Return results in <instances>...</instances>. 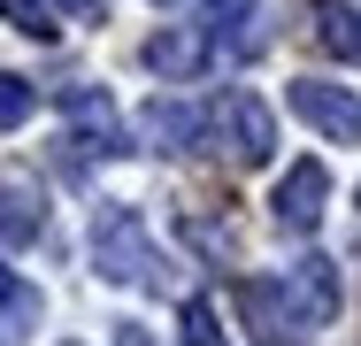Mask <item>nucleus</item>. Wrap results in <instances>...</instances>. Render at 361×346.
I'll use <instances>...</instances> for the list:
<instances>
[{
    "label": "nucleus",
    "mask_w": 361,
    "mask_h": 346,
    "mask_svg": "<svg viewBox=\"0 0 361 346\" xmlns=\"http://www.w3.org/2000/svg\"><path fill=\"white\" fill-rule=\"evenodd\" d=\"M246 16H254V0H208V23H216L223 39H238V47H254V39H246V31H238V23H246Z\"/></svg>",
    "instance_id": "obj_15"
},
{
    "label": "nucleus",
    "mask_w": 361,
    "mask_h": 346,
    "mask_svg": "<svg viewBox=\"0 0 361 346\" xmlns=\"http://www.w3.org/2000/svg\"><path fill=\"white\" fill-rule=\"evenodd\" d=\"M54 108L77 124L70 146H85V154H123V138H131V131H123V116H116V100H108L100 85H62Z\"/></svg>",
    "instance_id": "obj_3"
},
{
    "label": "nucleus",
    "mask_w": 361,
    "mask_h": 346,
    "mask_svg": "<svg viewBox=\"0 0 361 346\" xmlns=\"http://www.w3.org/2000/svg\"><path fill=\"white\" fill-rule=\"evenodd\" d=\"M315 39H323V54L361 62V8L354 0H315Z\"/></svg>",
    "instance_id": "obj_9"
},
{
    "label": "nucleus",
    "mask_w": 361,
    "mask_h": 346,
    "mask_svg": "<svg viewBox=\"0 0 361 346\" xmlns=\"http://www.w3.org/2000/svg\"><path fill=\"white\" fill-rule=\"evenodd\" d=\"M238 308H246V331H254V346H307V331H300L307 316L292 308L269 277H246V285H238Z\"/></svg>",
    "instance_id": "obj_4"
},
{
    "label": "nucleus",
    "mask_w": 361,
    "mask_h": 346,
    "mask_svg": "<svg viewBox=\"0 0 361 346\" xmlns=\"http://www.w3.org/2000/svg\"><path fill=\"white\" fill-rule=\"evenodd\" d=\"M39 308H47V300L0 262V339H31V331H39Z\"/></svg>",
    "instance_id": "obj_11"
},
{
    "label": "nucleus",
    "mask_w": 361,
    "mask_h": 346,
    "mask_svg": "<svg viewBox=\"0 0 361 346\" xmlns=\"http://www.w3.org/2000/svg\"><path fill=\"white\" fill-rule=\"evenodd\" d=\"M116 346H154V331L146 323H116Z\"/></svg>",
    "instance_id": "obj_17"
},
{
    "label": "nucleus",
    "mask_w": 361,
    "mask_h": 346,
    "mask_svg": "<svg viewBox=\"0 0 361 346\" xmlns=\"http://www.w3.org/2000/svg\"><path fill=\"white\" fill-rule=\"evenodd\" d=\"M62 8H77V16H92V0H62Z\"/></svg>",
    "instance_id": "obj_18"
},
{
    "label": "nucleus",
    "mask_w": 361,
    "mask_h": 346,
    "mask_svg": "<svg viewBox=\"0 0 361 346\" xmlns=\"http://www.w3.org/2000/svg\"><path fill=\"white\" fill-rule=\"evenodd\" d=\"M92 262H100V277H123V285H146V292H177L161 246L146 239V223H139V208H100V223H92Z\"/></svg>",
    "instance_id": "obj_1"
},
{
    "label": "nucleus",
    "mask_w": 361,
    "mask_h": 346,
    "mask_svg": "<svg viewBox=\"0 0 361 346\" xmlns=\"http://www.w3.org/2000/svg\"><path fill=\"white\" fill-rule=\"evenodd\" d=\"M31 108H39V93H31V77H16V69H0V131H16V124H31Z\"/></svg>",
    "instance_id": "obj_14"
},
{
    "label": "nucleus",
    "mask_w": 361,
    "mask_h": 346,
    "mask_svg": "<svg viewBox=\"0 0 361 346\" xmlns=\"http://www.w3.org/2000/svg\"><path fill=\"white\" fill-rule=\"evenodd\" d=\"M39 223H31V208H16L8 193H0V239H31Z\"/></svg>",
    "instance_id": "obj_16"
},
{
    "label": "nucleus",
    "mask_w": 361,
    "mask_h": 346,
    "mask_svg": "<svg viewBox=\"0 0 361 346\" xmlns=\"http://www.w3.org/2000/svg\"><path fill=\"white\" fill-rule=\"evenodd\" d=\"M139 131L154 154H192V146H208V116L192 108V100H169V93H154L139 108Z\"/></svg>",
    "instance_id": "obj_5"
},
{
    "label": "nucleus",
    "mask_w": 361,
    "mask_h": 346,
    "mask_svg": "<svg viewBox=\"0 0 361 346\" xmlns=\"http://www.w3.org/2000/svg\"><path fill=\"white\" fill-rule=\"evenodd\" d=\"M323 201H331V169H323V162H300V169H285V177H277V223H285V231H315V223H323Z\"/></svg>",
    "instance_id": "obj_6"
},
{
    "label": "nucleus",
    "mask_w": 361,
    "mask_h": 346,
    "mask_svg": "<svg viewBox=\"0 0 361 346\" xmlns=\"http://www.w3.org/2000/svg\"><path fill=\"white\" fill-rule=\"evenodd\" d=\"M177 339H185V346H223V323H216V300H200V292H192V300L177 308Z\"/></svg>",
    "instance_id": "obj_12"
},
{
    "label": "nucleus",
    "mask_w": 361,
    "mask_h": 346,
    "mask_svg": "<svg viewBox=\"0 0 361 346\" xmlns=\"http://www.w3.org/2000/svg\"><path fill=\"white\" fill-rule=\"evenodd\" d=\"M223 138H231V154H238L246 169H262V162L277 154V124H269V108H262L254 93H231V100H223Z\"/></svg>",
    "instance_id": "obj_7"
},
{
    "label": "nucleus",
    "mask_w": 361,
    "mask_h": 346,
    "mask_svg": "<svg viewBox=\"0 0 361 346\" xmlns=\"http://www.w3.org/2000/svg\"><path fill=\"white\" fill-rule=\"evenodd\" d=\"M200 62H208V47L192 31H154L146 39V69L154 77H200Z\"/></svg>",
    "instance_id": "obj_10"
},
{
    "label": "nucleus",
    "mask_w": 361,
    "mask_h": 346,
    "mask_svg": "<svg viewBox=\"0 0 361 346\" xmlns=\"http://www.w3.org/2000/svg\"><path fill=\"white\" fill-rule=\"evenodd\" d=\"M285 292H292V308H300L307 323H331V316H338V262H323V254H300Z\"/></svg>",
    "instance_id": "obj_8"
},
{
    "label": "nucleus",
    "mask_w": 361,
    "mask_h": 346,
    "mask_svg": "<svg viewBox=\"0 0 361 346\" xmlns=\"http://www.w3.org/2000/svg\"><path fill=\"white\" fill-rule=\"evenodd\" d=\"M0 16H8L23 39H54V16H62V8H54V0H0Z\"/></svg>",
    "instance_id": "obj_13"
},
{
    "label": "nucleus",
    "mask_w": 361,
    "mask_h": 346,
    "mask_svg": "<svg viewBox=\"0 0 361 346\" xmlns=\"http://www.w3.org/2000/svg\"><path fill=\"white\" fill-rule=\"evenodd\" d=\"M285 100H292V116H300V124H315L323 138H338V146H361V93H354V85L300 77Z\"/></svg>",
    "instance_id": "obj_2"
}]
</instances>
